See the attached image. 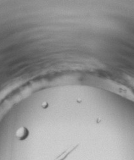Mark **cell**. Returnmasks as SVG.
Wrapping results in <instances>:
<instances>
[{"label": "cell", "mask_w": 134, "mask_h": 160, "mask_svg": "<svg viewBox=\"0 0 134 160\" xmlns=\"http://www.w3.org/2000/svg\"><path fill=\"white\" fill-rule=\"evenodd\" d=\"M77 146H72V148H68V149L64 151L63 152H62L60 155L57 156V157H56L53 160H64L68 156V155L72 152L74 151V149L77 148Z\"/></svg>", "instance_id": "obj_1"}, {"label": "cell", "mask_w": 134, "mask_h": 160, "mask_svg": "<svg viewBox=\"0 0 134 160\" xmlns=\"http://www.w3.org/2000/svg\"><path fill=\"white\" fill-rule=\"evenodd\" d=\"M28 135V131L25 128H21L19 129L17 132V136L21 140L25 139Z\"/></svg>", "instance_id": "obj_2"}]
</instances>
